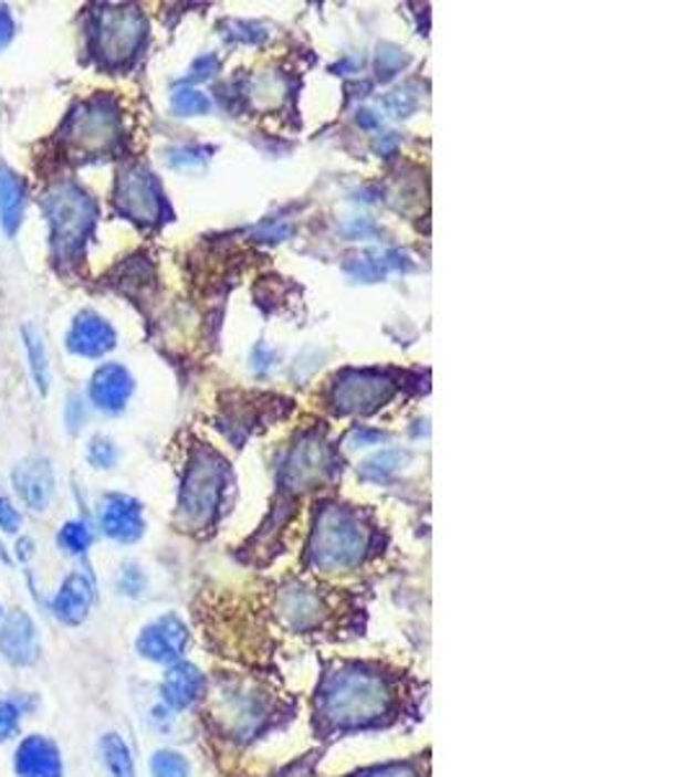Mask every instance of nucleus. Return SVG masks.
Wrapping results in <instances>:
<instances>
[{
    "label": "nucleus",
    "mask_w": 691,
    "mask_h": 777,
    "mask_svg": "<svg viewBox=\"0 0 691 777\" xmlns=\"http://www.w3.org/2000/svg\"><path fill=\"white\" fill-rule=\"evenodd\" d=\"M86 456L91 466H96V470H109V466H114V462H117V449H114V443L109 439L96 435V439L88 443Z\"/></svg>",
    "instance_id": "obj_29"
},
{
    "label": "nucleus",
    "mask_w": 691,
    "mask_h": 777,
    "mask_svg": "<svg viewBox=\"0 0 691 777\" xmlns=\"http://www.w3.org/2000/svg\"><path fill=\"white\" fill-rule=\"evenodd\" d=\"M146 17L133 6H104L94 13L91 42L104 65L117 67L130 63L140 44L146 42Z\"/></svg>",
    "instance_id": "obj_5"
},
{
    "label": "nucleus",
    "mask_w": 691,
    "mask_h": 777,
    "mask_svg": "<svg viewBox=\"0 0 691 777\" xmlns=\"http://www.w3.org/2000/svg\"><path fill=\"white\" fill-rule=\"evenodd\" d=\"M397 690L370 663H342L324 674L316 690V723L322 734H353L391 718Z\"/></svg>",
    "instance_id": "obj_1"
},
{
    "label": "nucleus",
    "mask_w": 691,
    "mask_h": 777,
    "mask_svg": "<svg viewBox=\"0 0 691 777\" xmlns=\"http://www.w3.org/2000/svg\"><path fill=\"white\" fill-rule=\"evenodd\" d=\"M150 775L154 777H189V759L177 749H158L150 754Z\"/></svg>",
    "instance_id": "obj_23"
},
{
    "label": "nucleus",
    "mask_w": 691,
    "mask_h": 777,
    "mask_svg": "<svg viewBox=\"0 0 691 777\" xmlns=\"http://www.w3.org/2000/svg\"><path fill=\"white\" fill-rule=\"evenodd\" d=\"M0 655L11 666H32L40 659V632L27 612H11L0 622Z\"/></svg>",
    "instance_id": "obj_12"
},
{
    "label": "nucleus",
    "mask_w": 691,
    "mask_h": 777,
    "mask_svg": "<svg viewBox=\"0 0 691 777\" xmlns=\"http://www.w3.org/2000/svg\"><path fill=\"white\" fill-rule=\"evenodd\" d=\"M102 762L109 777H135V759L127 742L119 734H104L102 744Z\"/></svg>",
    "instance_id": "obj_22"
},
{
    "label": "nucleus",
    "mask_w": 691,
    "mask_h": 777,
    "mask_svg": "<svg viewBox=\"0 0 691 777\" xmlns=\"http://www.w3.org/2000/svg\"><path fill=\"white\" fill-rule=\"evenodd\" d=\"M130 395H133V376L125 366L104 364L102 368H96L94 376H91L88 397L98 410L119 412L127 405Z\"/></svg>",
    "instance_id": "obj_18"
},
{
    "label": "nucleus",
    "mask_w": 691,
    "mask_h": 777,
    "mask_svg": "<svg viewBox=\"0 0 691 777\" xmlns=\"http://www.w3.org/2000/svg\"><path fill=\"white\" fill-rule=\"evenodd\" d=\"M391 397V384L374 371L345 374L334 389V402L342 412H368Z\"/></svg>",
    "instance_id": "obj_10"
},
{
    "label": "nucleus",
    "mask_w": 691,
    "mask_h": 777,
    "mask_svg": "<svg viewBox=\"0 0 691 777\" xmlns=\"http://www.w3.org/2000/svg\"><path fill=\"white\" fill-rule=\"evenodd\" d=\"M171 107L185 117L205 115V112L210 109V99L202 92H197V88H179V92H174L171 96Z\"/></svg>",
    "instance_id": "obj_26"
},
{
    "label": "nucleus",
    "mask_w": 691,
    "mask_h": 777,
    "mask_svg": "<svg viewBox=\"0 0 691 777\" xmlns=\"http://www.w3.org/2000/svg\"><path fill=\"white\" fill-rule=\"evenodd\" d=\"M83 420H86V412H83V405H81V399L78 397H71V402H67L65 407V422H67V430L71 433H75L83 426Z\"/></svg>",
    "instance_id": "obj_33"
},
{
    "label": "nucleus",
    "mask_w": 691,
    "mask_h": 777,
    "mask_svg": "<svg viewBox=\"0 0 691 777\" xmlns=\"http://www.w3.org/2000/svg\"><path fill=\"white\" fill-rule=\"evenodd\" d=\"M98 529L104 532V537L123 542V545L138 542L146 532L143 505L130 495L106 493L98 503Z\"/></svg>",
    "instance_id": "obj_9"
},
{
    "label": "nucleus",
    "mask_w": 691,
    "mask_h": 777,
    "mask_svg": "<svg viewBox=\"0 0 691 777\" xmlns=\"http://www.w3.org/2000/svg\"><path fill=\"white\" fill-rule=\"evenodd\" d=\"M329 472V451L318 439H306L291 451L283 466V485L287 490H311Z\"/></svg>",
    "instance_id": "obj_14"
},
{
    "label": "nucleus",
    "mask_w": 691,
    "mask_h": 777,
    "mask_svg": "<svg viewBox=\"0 0 691 777\" xmlns=\"http://www.w3.org/2000/svg\"><path fill=\"white\" fill-rule=\"evenodd\" d=\"M13 769L19 777H63L65 762L60 746L42 734L21 738L13 754Z\"/></svg>",
    "instance_id": "obj_13"
},
{
    "label": "nucleus",
    "mask_w": 691,
    "mask_h": 777,
    "mask_svg": "<svg viewBox=\"0 0 691 777\" xmlns=\"http://www.w3.org/2000/svg\"><path fill=\"white\" fill-rule=\"evenodd\" d=\"M21 705L11 697H0V742H9L21 728Z\"/></svg>",
    "instance_id": "obj_27"
},
{
    "label": "nucleus",
    "mask_w": 691,
    "mask_h": 777,
    "mask_svg": "<svg viewBox=\"0 0 691 777\" xmlns=\"http://www.w3.org/2000/svg\"><path fill=\"white\" fill-rule=\"evenodd\" d=\"M114 202L125 218L135 223H156L161 218L164 198L158 190V182L143 166H130L117 179V190H114Z\"/></svg>",
    "instance_id": "obj_7"
},
{
    "label": "nucleus",
    "mask_w": 691,
    "mask_h": 777,
    "mask_svg": "<svg viewBox=\"0 0 691 777\" xmlns=\"http://www.w3.org/2000/svg\"><path fill=\"white\" fill-rule=\"evenodd\" d=\"M205 674L195 663L189 661H177L166 669V674L161 679V700L164 707H169L171 713L187 711L192 707L197 700L205 695Z\"/></svg>",
    "instance_id": "obj_17"
},
{
    "label": "nucleus",
    "mask_w": 691,
    "mask_h": 777,
    "mask_svg": "<svg viewBox=\"0 0 691 777\" xmlns=\"http://www.w3.org/2000/svg\"><path fill=\"white\" fill-rule=\"evenodd\" d=\"M119 133H123V117L119 107L109 96H94V99L81 102L71 115H67L63 133V146L67 156L75 158H94L117 146Z\"/></svg>",
    "instance_id": "obj_4"
},
{
    "label": "nucleus",
    "mask_w": 691,
    "mask_h": 777,
    "mask_svg": "<svg viewBox=\"0 0 691 777\" xmlns=\"http://www.w3.org/2000/svg\"><path fill=\"white\" fill-rule=\"evenodd\" d=\"M13 36H17V21L9 6H0V50L9 48Z\"/></svg>",
    "instance_id": "obj_32"
},
{
    "label": "nucleus",
    "mask_w": 691,
    "mask_h": 777,
    "mask_svg": "<svg viewBox=\"0 0 691 777\" xmlns=\"http://www.w3.org/2000/svg\"><path fill=\"white\" fill-rule=\"evenodd\" d=\"M114 335L112 324L98 316L96 312H81L75 316L71 329H67V350L75 353L81 358H102L104 353H109L114 348Z\"/></svg>",
    "instance_id": "obj_15"
},
{
    "label": "nucleus",
    "mask_w": 691,
    "mask_h": 777,
    "mask_svg": "<svg viewBox=\"0 0 691 777\" xmlns=\"http://www.w3.org/2000/svg\"><path fill=\"white\" fill-rule=\"evenodd\" d=\"M0 617H3V609H0Z\"/></svg>",
    "instance_id": "obj_35"
},
{
    "label": "nucleus",
    "mask_w": 691,
    "mask_h": 777,
    "mask_svg": "<svg viewBox=\"0 0 691 777\" xmlns=\"http://www.w3.org/2000/svg\"><path fill=\"white\" fill-rule=\"evenodd\" d=\"M355 777H422V773L415 762H386V765L363 769Z\"/></svg>",
    "instance_id": "obj_28"
},
{
    "label": "nucleus",
    "mask_w": 691,
    "mask_h": 777,
    "mask_svg": "<svg viewBox=\"0 0 691 777\" xmlns=\"http://www.w3.org/2000/svg\"><path fill=\"white\" fill-rule=\"evenodd\" d=\"M40 202L42 213L48 216L55 254L60 260H75L96 223V202L75 182H57Z\"/></svg>",
    "instance_id": "obj_3"
},
{
    "label": "nucleus",
    "mask_w": 691,
    "mask_h": 777,
    "mask_svg": "<svg viewBox=\"0 0 691 777\" xmlns=\"http://www.w3.org/2000/svg\"><path fill=\"white\" fill-rule=\"evenodd\" d=\"M368 549V529L360 516L345 505H322L311 534L308 560L322 573L350 570Z\"/></svg>",
    "instance_id": "obj_2"
},
{
    "label": "nucleus",
    "mask_w": 691,
    "mask_h": 777,
    "mask_svg": "<svg viewBox=\"0 0 691 777\" xmlns=\"http://www.w3.org/2000/svg\"><path fill=\"white\" fill-rule=\"evenodd\" d=\"M189 645V628L181 620L179 615H161L156 617L154 622H148L146 628L140 630L138 640H135V648H138L140 659H146L150 663H164V666H171V663L181 661Z\"/></svg>",
    "instance_id": "obj_8"
},
{
    "label": "nucleus",
    "mask_w": 691,
    "mask_h": 777,
    "mask_svg": "<svg viewBox=\"0 0 691 777\" xmlns=\"http://www.w3.org/2000/svg\"><path fill=\"white\" fill-rule=\"evenodd\" d=\"M119 591L130 596V599H140L143 591H146V576L135 563H127L119 573Z\"/></svg>",
    "instance_id": "obj_30"
},
{
    "label": "nucleus",
    "mask_w": 691,
    "mask_h": 777,
    "mask_svg": "<svg viewBox=\"0 0 691 777\" xmlns=\"http://www.w3.org/2000/svg\"><path fill=\"white\" fill-rule=\"evenodd\" d=\"M21 526V513L13 508V503L6 495H0V529L6 534H17Z\"/></svg>",
    "instance_id": "obj_31"
},
{
    "label": "nucleus",
    "mask_w": 691,
    "mask_h": 777,
    "mask_svg": "<svg viewBox=\"0 0 691 777\" xmlns=\"http://www.w3.org/2000/svg\"><path fill=\"white\" fill-rule=\"evenodd\" d=\"M24 348L29 356V366H32V376L40 395H48L50 391V358H48V345H44V335L34 324H24Z\"/></svg>",
    "instance_id": "obj_21"
},
{
    "label": "nucleus",
    "mask_w": 691,
    "mask_h": 777,
    "mask_svg": "<svg viewBox=\"0 0 691 777\" xmlns=\"http://www.w3.org/2000/svg\"><path fill=\"white\" fill-rule=\"evenodd\" d=\"M407 454L405 451H384L381 456H376V459H370V462L363 466V477L366 480H386L389 474H394L399 470L401 464L407 462Z\"/></svg>",
    "instance_id": "obj_25"
},
{
    "label": "nucleus",
    "mask_w": 691,
    "mask_h": 777,
    "mask_svg": "<svg viewBox=\"0 0 691 777\" xmlns=\"http://www.w3.org/2000/svg\"><path fill=\"white\" fill-rule=\"evenodd\" d=\"M13 487H17V495L21 497V503L32 511H48V505L52 503V495H55V472H52V464L48 456H27L17 464V470L11 474Z\"/></svg>",
    "instance_id": "obj_11"
},
{
    "label": "nucleus",
    "mask_w": 691,
    "mask_h": 777,
    "mask_svg": "<svg viewBox=\"0 0 691 777\" xmlns=\"http://www.w3.org/2000/svg\"><path fill=\"white\" fill-rule=\"evenodd\" d=\"M91 529L86 522L75 518V522H67L65 526H60L57 532V545L65 549L67 555H86L91 547Z\"/></svg>",
    "instance_id": "obj_24"
},
{
    "label": "nucleus",
    "mask_w": 691,
    "mask_h": 777,
    "mask_svg": "<svg viewBox=\"0 0 691 777\" xmlns=\"http://www.w3.org/2000/svg\"><path fill=\"white\" fill-rule=\"evenodd\" d=\"M278 612L291 630H311L316 628L318 617H322V601L308 588H287L280 596Z\"/></svg>",
    "instance_id": "obj_20"
},
{
    "label": "nucleus",
    "mask_w": 691,
    "mask_h": 777,
    "mask_svg": "<svg viewBox=\"0 0 691 777\" xmlns=\"http://www.w3.org/2000/svg\"><path fill=\"white\" fill-rule=\"evenodd\" d=\"M212 67H218V60H216V57H200V60H197V63H195V67H192V75H195V78H208Z\"/></svg>",
    "instance_id": "obj_34"
},
{
    "label": "nucleus",
    "mask_w": 691,
    "mask_h": 777,
    "mask_svg": "<svg viewBox=\"0 0 691 777\" xmlns=\"http://www.w3.org/2000/svg\"><path fill=\"white\" fill-rule=\"evenodd\" d=\"M94 580L86 573H71L63 580V586L57 588V594L52 596L50 609L55 620L67 624V628H75V624L86 622L91 607H94Z\"/></svg>",
    "instance_id": "obj_16"
},
{
    "label": "nucleus",
    "mask_w": 691,
    "mask_h": 777,
    "mask_svg": "<svg viewBox=\"0 0 691 777\" xmlns=\"http://www.w3.org/2000/svg\"><path fill=\"white\" fill-rule=\"evenodd\" d=\"M27 185L17 171L0 164V229L6 237H17L21 221H24Z\"/></svg>",
    "instance_id": "obj_19"
},
{
    "label": "nucleus",
    "mask_w": 691,
    "mask_h": 777,
    "mask_svg": "<svg viewBox=\"0 0 691 777\" xmlns=\"http://www.w3.org/2000/svg\"><path fill=\"white\" fill-rule=\"evenodd\" d=\"M226 490V464L212 451H197L181 485L179 513L189 526H210Z\"/></svg>",
    "instance_id": "obj_6"
}]
</instances>
